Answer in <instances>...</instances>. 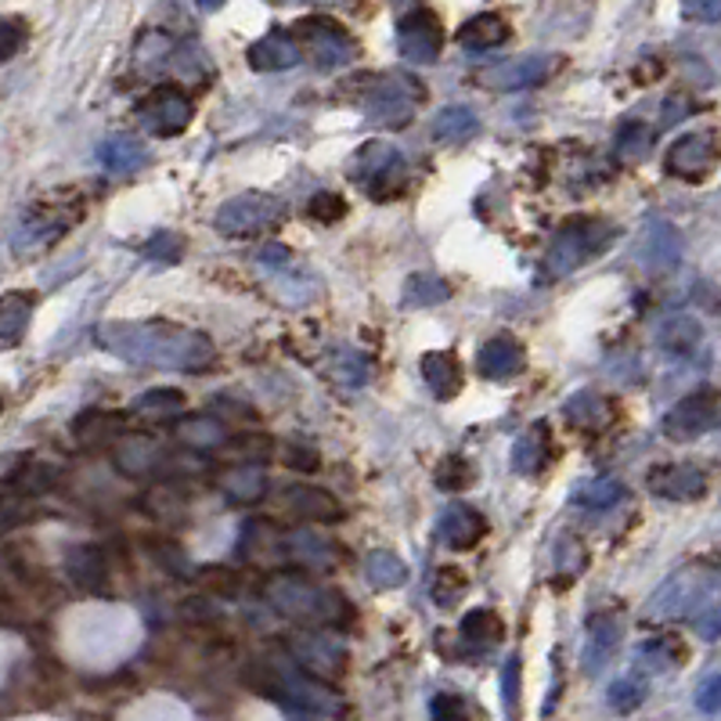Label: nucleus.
I'll use <instances>...</instances> for the list:
<instances>
[{"label":"nucleus","mask_w":721,"mask_h":721,"mask_svg":"<svg viewBox=\"0 0 721 721\" xmlns=\"http://www.w3.org/2000/svg\"><path fill=\"white\" fill-rule=\"evenodd\" d=\"M696 632H700L707 643H714V638H718V610L696 613Z\"/></svg>","instance_id":"nucleus-57"},{"label":"nucleus","mask_w":721,"mask_h":721,"mask_svg":"<svg viewBox=\"0 0 721 721\" xmlns=\"http://www.w3.org/2000/svg\"><path fill=\"white\" fill-rule=\"evenodd\" d=\"M199 4H202V8H210V11H216V8L224 4V0H199Z\"/></svg>","instance_id":"nucleus-60"},{"label":"nucleus","mask_w":721,"mask_h":721,"mask_svg":"<svg viewBox=\"0 0 721 721\" xmlns=\"http://www.w3.org/2000/svg\"><path fill=\"white\" fill-rule=\"evenodd\" d=\"M469 592V577L462 574L459 567H440L437 574H433V602L444 606V610H451V606L462 602V595Z\"/></svg>","instance_id":"nucleus-46"},{"label":"nucleus","mask_w":721,"mask_h":721,"mask_svg":"<svg viewBox=\"0 0 721 721\" xmlns=\"http://www.w3.org/2000/svg\"><path fill=\"white\" fill-rule=\"evenodd\" d=\"M646 487L654 490L657 498L668 501H700L707 495V473L700 465H657L649 469Z\"/></svg>","instance_id":"nucleus-14"},{"label":"nucleus","mask_w":721,"mask_h":721,"mask_svg":"<svg viewBox=\"0 0 721 721\" xmlns=\"http://www.w3.org/2000/svg\"><path fill=\"white\" fill-rule=\"evenodd\" d=\"M293 654L300 657V663L314 671V679H322V674H339L343 663H347V649L336 638H325V635H303V638H293Z\"/></svg>","instance_id":"nucleus-21"},{"label":"nucleus","mask_w":721,"mask_h":721,"mask_svg":"<svg viewBox=\"0 0 721 721\" xmlns=\"http://www.w3.org/2000/svg\"><path fill=\"white\" fill-rule=\"evenodd\" d=\"M613 235H617V227L599 221V216H574V221H567L556 232L545 257V271L552 274V278H563V274L577 271L581 263L595 260L602 249H610Z\"/></svg>","instance_id":"nucleus-3"},{"label":"nucleus","mask_w":721,"mask_h":721,"mask_svg":"<svg viewBox=\"0 0 721 721\" xmlns=\"http://www.w3.org/2000/svg\"><path fill=\"white\" fill-rule=\"evenodd\" d=\"M397 4H408V0H397Z\"/></svg>","instance_id":"nucleus-61"},{"label":"nucleus","mask_w":721,"mask_h":721,"mask_svg":"<svg viewBox=\"0 0 721 721\" xmlns=\"http://www.w3.org/2000/svg\"><path fill=\"white\" fill-rule=\"evenodd\" d=\"M426 90H422L419 79H411L405 73H390L380 76L375 84L361 95V112L380 127H408V120L415 116V109L422 105Z\"/></svg>","instance_id":"nucleus-5"},{"label":"nucleus","mask_w":721,"mask_h":721,"mask_svg":"<svg viewBox=\"0 0 721 721\" xmlns=\"http://www.w3.org/2000/svg\"><path fill=\"white\" fill-rule=\"evenodd\" d=\"M116 465H120L127 476H148V473H156V469L163 465V444H159L156 437H141V433H137V437L120 440Z\"/></svg>","instance_id":"nucleus-26"},{"label":"nucleus","mask_w":721,"mask_h":721,"mask_svg":"<svg viewBox=\"0 0 721 721\" xmlns=\"http://www.w3.org/2000/svg\"><path fill=\"white\" fill-rule=\"evenodd\" d=\"M501 693H506V711L517 714V700H520V657H509L506 671H501Z\"/></svg>","instance_id":"nucleus-53"},{"label":"nucleus","mask_w":721,"mask_h":721,"mask_svg":"<svg viewBox=\"0 0 721 721\" xmlns=\"http://www.w3.org/2000/svg\"><path fill=\"white\" fill-rule=\"evenodd\" d=\"M714 585H718L714 563L682 567V570H674V574L654 592V599H649L646 610H649L654 621H671V617L696 613V610H700V602L714 592Z\"/></svg>","instance_id":"nucleus-4"},{"label":"nucleus","mask_w":721,"mask_h":721,"mask_svg":"<svg viewBox=\"0 0 721 721\" xmlns=\"http://www.w3.org/2000/svg\"><path fill=\"white\" fill-rule=\"evenodd\" d=\"M649 145H654V130H649L643 120L621 123V130H617V137H613V152H617V159H624V163L646 159Z\"/></svg>","instance_id":"nucleus-42"},{"label":"nucleus","mask_w":721,"mask_h":721,"mask_svg":"<svg viewBox=\"0 0 721 721\" xmlns=\"http://www.w3.org/2000/svg\"><path fill=\"white\" fill-rule=\"evenodd\" d=\"M643 696H646V682L638 679V674H627V679H617L610 685V707L621 714L635 711V707L643 704Z\"/></svg>","instance_id":"nucleus-47"},{"label":"nucleus","mask_w":721,"mask_h":721,"mask_svg":"<svg viewBox=\"0 0 721 721\" xmlns=\"http://www.w3.org/2000/svg\"><path fill=\"white\" fill-rule=\"evenodd\" d=\"M696 707H700L704 714L718 711V674H707V679L700 682V689H696Z\"/></svg>","instance_id":"nucleus-55"},{"label":"nucleus","mask_w":721,"mask_h":721,"mask_svg":"<svg viewBox=\"0 0 721 721\" xmlns=\"http://www.w3.org/2000/svg\"><path fill=\"white\" fill-rule=\"evenodd\" d=\"M685 15L700 18V22H714L718 18V0H685Z\"/></svg>","instance_id":"nucleus-56"},{"label":"nucleus","mask_w":721,"mask_h":721,"mask_svg":"<svg viewBox=\"0 0 721 721\" xmlns=\"http://www.w3.org/2000/svg\"><path fill=\"white\" fill-rule=\"evenodd\" d=\"M638 660H643L649 671H671L685 660V646H682V638H674V635H657V638H649V643H643Z\"/></svg>","instance_id":"nucleus-41"},{"label":"nucleus","mask_w":721,"mask_h":721,"mask_svg":"<svg viewBox=\"0 0 721 721\" xmlns=\"http://www.w3.org/2000/svg\"><path fill=\"white\" fill-rule=\"evenodd\" d=\"M285 462H289L293 469H300V473H314L318 469V451L311 448V444H303V440H293L289 444V451H285Z\"/></svg>","instance_id":"nucleus-54"},{"label":"nucleus","mask_w":721,"mask_h":721,"mask_svg":"<svg viewBox=\"0 0 721 721\" xmlns=\"http://www.w3.org/2000/svg\"><path fill=\"white\" fill-rule=\"evenodd\" d=\"M440 43H444L440 18L433 15L430 8H411L408 15L400 18V26H397L400 59H408L411 65H430V62H437Z\"/></svg>","instance_id":"nucleus-11"},{"label":"nucleus","mask_w":721,"mask_h":721,"mask_svg":"<svg viewBox=\"0 0 721 721\" xmlns=\"http://www.w3.org/2000/svg\"><path fill=\"white\" fill-rule=\"evenodd\" d=\"M123 430V415H116V411H79V415L73 419V437L79 444H105L112 440L116 433Z\"/></svg>","instance_id":"nucleus-37"},{"label":"nucleus","mask_w":721,"mask_h":721,"mask_svg":"<svg viewBox=\"0 0 721 721\" xmlns=\"http://www.w3.org/2000/svg\"><path fill=\"white\" fill-rule=\"evenodd\" d=\"M216 487H221V495L227 501H257L268 495V473L260 465H235L224 469Z\"/></svg>","instance_id":"nucleus-29"},{"label":"nucleus","mask_w":721,"mask_h":721,"mask_svg":"<svg viewBox=\"0 0 721 721\" xmlns=\"http://www.w3.org/2000/svg\"><path fill=\"white\" fill-rule=\"evenodd\" d=\"M437 534H440L444 545L455 548V552H465V548H473L480 537L487 534V520L480 517L476 509H469V506H451L440 517Z\"/></svg>","instance_id":"nucleus-19"},{"label":"nucleus","mask_w":721,"mask_h":721,"mask_svg":"<svg viewBox=\"0 0 721 721\" xmlns=\"http://www.w3.org/2000/svg\"><path fill=\"white\" fill-rule=\"evenodd\" d=\"M718 166V137L714 130H696L679 137L668 156H663V174L685 181V185H704Z\"/></svg>","instance_id":"nucleus-8"},{"label":"nucleus","mask_w":721,"mask_h":721,"mask_svg":"<svg viewBox=\"0 0 721 721\" xmlns=\"http://www.w3.org/2000/svg\"><path fill=\"white\" fill-rule=\"evenodd\" d=\"M588 567V552H585V545H577V542H563L559 545V556H556V570H559V581H574L581 570Z\"/></svg>","instance_id":"nucleus-48"},{"label":"nucleus","mask_w":721,"mask_h":721,"mask_svg":"<svg viewBox=\"0 0 721 721\" xmlns=\"http://www.w3.org/2000/svg\"><path fill=\"white\" fill-rule=\"evenodd\" d=\"M285 548H289V556L296 563L311 567V570H332L336 567V545L328 542V537L314 534V531H296L285 537Z\"/></svg>","instance_id":"nucleus-30"},{"label":"nucleus","mask_w":721,"mask_h":721,"mask_svg":"<svg viewBox=\"0 0 721 721\" xmlns=\"http://www.w3.org/2000/svg\"><path fill=\"white\" fill-rule=\"evenodd\" d=\"M548 459H552V426H548V422H534V426L512 444V469H517L520 476H534L548 465Z\"/></svg>","instance_id":"nucleus-20"},{"label":"nucleus","mask_w":721,"mask_h":721,"mask_svg":"<svg viewBox=\"0 0 721 721\" xmlns=\"http://www.w3.org/2000/svg\"><path fill=\"white\" fill-rule=\"evenodd\" d=\"M325 372H328L332 383L347 386V390H358V386L369 383V364H364L361 353H353V350H336V353H332L328 364H325Z\"/></svg>","instance_id":"nucleus-43"},{"label":"nucleus","mask_w":721,"mask_h":721,"mask_svg":"<svg viewBox=\"0 0 721 721\" xmlns=\"http://www.w3.org/2000/svg\"><path fill=\"white\" fill-rule=\"evenodd\" d=\"M563 411H567L570 426H577V430H602L606 422L613 419V405L602 394H595V390L574 394V397L567 400Z\"/></svg>","instance_id":"nucleus-32"},{"label":"nucleus","mask_w":721,"mask_h":721,"mask_svg":"<svg viewBox=\"0 0 721 721\" xmlns=\"http://www.w3.org/2000/svg\"><path fill=\"white\" fill-rule=\"evenodd\" d=\"M548 73H552V62L542 59V54H531V59H517V62L498 65L495 73H487L484 79L487 84L501 87V90H523V87L545 84Z\"/></svg>","instance_id":"nucleus-25"},{"label":"nucleus","mask_w":721,"mask_h":721,"mask_svg":"<svg viewBox=\"0 0 721 721\" xmlns=\"http://www.w3.org/2000/svg\"><path fill=\"white\" fill-rule=\"evenodd\" d=\"M185 408V394L174 390V386H156V390H145L141 397H134L130 411L145 419H170Z\"/></svg>","instance_id":"nucleus-40"},{"label":"nucleus","mask_w":721,"mask_h":721,"mask_svg":"<svg viewBox=\"0 0 721 721\" xmlns=\"http://www.w3.org/2000/svg\"><path fill=\"white\" fill-rule=\"evenodd\" d=\"M65 574L73 581L76 588L84 592H101L109 581V567H105V556H101V548L95 545H79L73 552L65 556Z\"/></svg>","instance_id":"nucleus-24"},{"label":"nucleus","mask_w":721,"mask_h":721,"mask_svg":"<svg viewBox=\"0 0 721 721\" xmlns=\"http://www.w3.org/2000/svg\"><path fill=\"white\" fill-rule=\"evenodd\" d=\"M462 643L476 646V649H490L498 646L501 638H506V624H501V617L495 610H487V606H480V610H469L462 617V627H459Z\"/></svg>","instance_id":"nucleus-34"},{"label":"nucleus","mask_w":721,"mask_h":721,"mask_svg":"<svg viewBox=\"0 0 721 721\" xmlns=\"http://www.w3.org/2000/svg\"><path fill=\"white\" fill-rule=\"evenodd\" d=\"M285 506L293 509V517L300 520H311V523H328V520H339L343 509L339 501L328 495L322 487H307V484H296L285 490Z\"/></svg>","instance_id":"nucleus-23"},{"label":"nucleus","mask_w":721,"mask_h":721,"mask_svg":"<svg viewBox=\"0 0 721 721\" xmlns=\"http://www.w3.org/2000/svg\"><path fill=\"white\" fill-rule=\"evenodd\" d=\"M624 495H627L624 484H617V480H610V476H599V480H588V484H581L574 490V506L599 512V509H613Z\"/></svg>","instance_id":"nucleus-44"},{"label":"nucleus","mask_w":721,"mask_h":721,"mask_svg":"<svg viewBox=\"0 0 721 721\" xmlns=\"http://www.w3.org/2000/svg\"><path fill=\"white\" fill-rule=\"evenodd\" d=\"M419 369H422V380H426V386H430L437 400L459 397V390H462V361L455 358L451 350H433V353H426Z\"/></svg>","instance_id":"nucleus-22"},{"label":"nucleus","mask_w":721,"mask_h":721,"mask_svg":"<svg viewBox=\"0 0 721 721\" xmlns=\"http://www.w3.org/2000/svg\"><path fill=\"white\" fill-rule=\"evenodd\" d=\"M451 300V285L440 278L437 271H419L405 282V296L400 303L405 307H437Z\"/></svg>","instance_id":"nucleus-36"},{"label":"nucleus","mask_w":721,"mask_h":721,"mask_svg":"<svg viewBox=\"0 0 721 721\" xmlns=\"http://www.w3.org/2000/svg\"><path fill=\"white\" fill-rule=\"evenodd\" d=\"M293 37H300V40L307 43L311 59L322 65V69H339V65H347V62L353 59V40H350V33L343 29L339 22H332V18L314 15V18L296 22Z\"/></svg>","instance_id":"nucleus-10"},{"label":"nucleus","mask_w":721,"mask_h":721,"mask_svg":"<svg viewBox=\"0 0 721 721\" xmlns=\"http://www.w3.org/2000/svg\"><path fill=\"white\" fill-rule=\"evenodd\" d=\"M95 343L112 358L163 372H202L213 364V343L206 332L174 322H105Z\"/></svg>","instance_id":"nucleus-1"},{"label":"nucleus","mask_w":721,"mask_h":721,"mask_svg":"<svg viewBox=\"0 0 721 721\" xmlns=\"http://www.w3.org/2000/svg\"><path fill=\"white\" fill-rule=\"evenodd\" d=\"M480 130V120L473 109L465 105H448L444 112H437V120H433V137L444 145H459L465 137H473Z\"/></svg>","instance_id":"nucleus-38"},{"label":"nucleus","mask_w":721,"mask_h":721,"mask_svg":"<svg viewBox=\"0 0 721 721\" xmlns=\"http://www.w3.org/2000/svg\"><path fill=\"white\" fill-rule=\"evenodd\" d=\"M37 311V296L33 293H4L0 296V350H11L26 339V328Z\"/></svg>","instance_id":"nucleus-18"},{"label":"nucleus","mask_w":721,"mask_h":721,"mask_svg":"<svg viewBox=\"0 0 721 721\" xmlns=\"http://www.w3.org/2000/svg\"><path fill=\"white\" fill-rule=\"evenodd\" d=\"M617 638H621V624H617L613 613H592L588 617V635H585V649H581V663H585L588 674H599L602 663L613 657Z\"/></svg>","instance_id":"nucleus-17"},{"label":"nucleus","mask_w":721,"mask_h":721,"mask_svg":"<svg viewBox=\"0 0 721 721\" xmlns=\"http://www.w3.org/2000/svg\"><path fill=\"white\" fill-rule=\"evenodd\" d=\"M506 40H509L506 18L490 15V11H484V15H473L459 29V43H462V48H469V51H490V48H498V43H506Z\"/></svg>","instance_id":"nucleus-33"},{"label":"nucleus","mask_w":721,"mask_h":721,"mask_svg":"<svg viewBox=\"0 0 721 721\" xmlns=\"http://www.w3.org/2000/svg\"><path fill=\"white\" fill-rule=\"evenodd\" d=\"M274 689L282 696H289L296 707H307V711L314 714H339V696L328 689L322 679H314V674H303V671H293V668H278L274 671Z\"/></svg>","instance_id":"nucleus-13"},{"label":"nucleus","mask_w":721,"mask_h":721,"mask_svg":"<svg viewBox=\"0 0 721 721\" xmlns=\"http://www.w3.org/2000/svg\"><path fill=\"white\" fill-rule=\"evenodd\" d=\"M350 177L369 191L372 199H390L397 191H405L408 174L405 159L394 145L386 141H369L358 148V156L350 159Z\"/></svg>","instance_id":"nucleus-6"},{"label":"nucleus","mask_w":721,"mask_h":721,"mask_svg":"<svg viewBox=\"0 0 721 721\" xmlns=\"http://www.w3.org/2000/svg\"><path fill=\"white\" fill-rule=\"evenodd\" d=\"M433 480H437V487L448 490V495H462V490L476 480V469L465 455H444L437 469H433Z\"/></svg>","instance_id":"nucleus-45"},{"label":"nucleus","mask_w":721,"mask_h":721,"mask_svg":"<svg viewBox=\"0 0 721 721\" xmlns=\"http://www.w3.org/2000/svg\"><path fill=\"white\" fill-rule=\"evenodd\" d=\"M526 364V353H523V343L512 339V336H495L487 339L484 347H480V358H476V369L484 380L490 383H506V380H517Z\"/></svg>","instance_id":"nucleus-15"},{"label":"nucleus","mask_w":721,"mask_h":721,"mask_svg":"<svg viewBox=\"0 0 721 721\" xmlns=\"http://www.w3.org/2000/svg\"><path fill=\"white\" fill-rule=\"evenodd\" d=\"M282 221V202L263 191H243L216 210V232L227 238H257Z\"/></svg>","instance_id":"nucleus-7"},{"label":"nucleus","mask_w":721,"mask_h":721,"mask_svg":"<svg viewBox=\"0 0 721 721\" xmlns=\"http://www.w3.org/2000/svg\"><path fill=\"white\" fill-rule=\"evenodd\" d=\"M343 213H347V202H343L336 191H322V196L311 199V216L322 224H336L343 221Z\"/></svg>","instance_id":"nucleus-52"},{"label":"nucleus","mask_w":721,"mask_h":721,"mask_svg":"<svg viewBox=\"0 0 721 721\" xmlns=\"http://www.w3.org/2000/svg\"><path fill=\"white\" fill-rule=\"evenodd\" d=\"M718 426V394L714 390H700L693 397L679 400L668 419H663V433L671 440H700L704 433H711Z\"/></svg>","instance_id":"nucleus-12"},{"label":"nucleus","mask_w":721,"mask_h":721,"mask_svg":"<svg viewBox=\"0 0 721 721\" xmlns=\"http://www.w3.org/2000/svg\"><path fill=\"white\" fill-rule=\"evenodd\" d=\"M289 260H293V257H289V249H282V246H268V249H263V253H260V263H263V268H271V263H282V268H289Z\"/></svg>","instance_id":"nucleus-59"},{"label":"nucleus","mask_w":721,"mask_h":721,"mask_svg":"<svg viewBox=\"0 0 721 721\" xmlns=\"http://www.w3.org/2000/svg\"><path fill=\"white\" fill-rule=\"evenodd\" d=\"M364 577H369L372 588H400L408 581V567L400 563V556L386 552V548H375V552L364 559Z\"/></svg>","instance_id":"nucleus-39"},{"label":"nucleus","mask_w":721,"mask_h":721,"mask_svg":"<svg viewBox=\"0 0 721 721\" xmlns=\"http://www.w3.org/2000/svg\"><path fill=\"white\" fill-rule=\"evenodd\" d=\"M145 257L156 263H177L181 260V235H170V232L152 235L145 246Z\"/></svg>","instance_id":"nucleus-50"},{"label":"nucleus","mask_w":721,"mask_h":721,"mask_svg":"<svg viewBox=\"0 0 721 721\" xmlns=\"http://www.w3.org/2000/svg\"><path fill=\"white\" fill-rule=\"evenodd\" d=\"M274 4H285V0H274Z\"/></svg>","instance_id":"nucleus-62"},{"label":"nucleus","mask_w":721,"mask_h":721,"mask_svg":"<svg viewBox=\"0 0 721 721\" xmlns=\"http://www.w3.org/2000/svg\"><path fill=\"white\" fill-rule=\"evenodd\" d=\"M98 163L109 170V174H137L145 163H148V152L141 141H134V137H109V141H101L98 148Z\"/></svg>","instance_id":"nucleus-28"},{"label":"nucleus","mask_w":721,"mask_h":721,"mask_svg":"<svg viewBox=\"0 0 721 721\" xmlns=\"http://www.w3.org/2000/svg\"><path fill=\"white\" fill-rule=\"evenodd\" d=\"M26 22L22 18H0V62L15 59V54L26 48Z\"/></svg>","instance_id":"nucleus-49"},{"label":"nucleus","mask_w":721,"mask_h":721,"mask_svg":"<svg viewBox=\"0 0 721 721\" xmlns=\"http://www.w3.org/2000/svg\"><path fill=\"white\" fill-rule=\"evenodd\" d=\"M700 339H704L700 322H696V318H682V314L668 318L657 332V343L671 353V358H689V353L700 347Z\"/></svg>","instance_id":"nucleus-35"},{"label":"nucleus","mask_w":721,"mask_h":721,"mask_svg":"<svg viewBox=\"0 0 721 721\" xmlns=\"http://www.w3.org/2000/svg\"><path fill=\"white\" fill-rule=\"evenodd\" d=\"M249 65L257 73H285V69L300 65V43L289 29H271L249 48Z\"/></svg>","instance_id":"nucleus-16"},{"label":"nucleus","mask_w":721,"mask_h":721,"mask_svg":"<svg viewBox=\"0 0 721 721\" xmlns=\"http://www.w3.org/2000/svg\"><path fill=\"white\" fill-rule=\"evenodd\" d=\"M679 257H682V235H679V227H671V224H663V221L649 224V235H646V243H643L646 268H649V271H668V268H674V263H679Z\"/></svg>","instance_id":"nucleus-27"},{"label":"nucleus","mask_w":721,"mask_h":721,"mask_svg":"<svg viewBox=\"0 0 721 721\" xmlns=\"http://www.w3.org/2000/svg\"><path fill=\"white\" fill-rule=\"evenodd\" d=\"M685 112H689V101L674 95L671 101H663V123H679Z\"/></svg>","instance_id":"nucleus-58"},{"label":"nucleus","mask_w":721,"mask_h":721,"mask_svg":"<svg viewBox=\"0 0 721 721\" xmlns=\"http://www.w3.org/2000/svg\"><path fill=\"white\" fill-rule=\"evenodd\" d=\"M177 440L196 451H216L227 444V430H224V422L213 415H185L177 422Z\"/></svg>","instance_id":"nucleus-31"},{"label":"nucleus","mask_w":721,"mask_h":721,"mask_svg":"<svg viewBox=\"0 0 721 721\" xmlns=\"http://www.w3.org/2000/svg\"><path fill=\"white\" fill-rule=\"evenodd\" d=\"M430 714L433 721H469V707L462 696H451V693H437L430 704Z\"/></svg>","instance_id":"nucleus-51"},{"label":"nucleus","mask_w":721,"mask_h":721,"mask_svg":"<svg viewBox=\"0 0 721 721\" xmlns=\"http://www.w3.org/2000/svg\"><path fill=\"white\" fill-rule=\"evenodd\" d=\"M263 595H268V602L282 617H289V621L307 624V627L343 624L350 613V606L343 602L339 592H332L328 585H318V581L303 574H274L268 585H263Z\"/></svg>","instance_id":"nucleus-2"},{"label":"nucleus","mask_w":721,"mask_h":721,"mask_svg":"<svg viewBox=\"0 0 721 721\" xmlns=\"http://www.w3.org/2000/svg\"><path fill=\"white\" fill-rule=\"evenodd\" d=\"M141 116V127L156 137H177L188 130L191 116H196V105L181 87H156L152 95L141 101L137 109Z\"/></svg>","instance_id":"nucleus-9"}]
</instances>
